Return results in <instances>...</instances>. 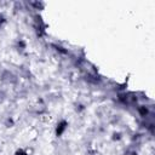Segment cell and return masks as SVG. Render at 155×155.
I'll list each match as a JSON object with an SVG mask.
<instances>
[{
    "mask_svg": "<svg viewBox=\"0 0 155 155\" xmlns=\"http://www.w3.org/2000/svg\"><path fill=\"white\" fill-rule=\"evenodd\" d=\"M1 80L4 82H7V84H13V82H16V76L10 71H5L1 76Z\"/></svg>",
    "mask_w": 155,
    "mask_h": 155,
    "instance_id": "1",
    "label": "cell"
},
{
    "mask_svg": "<svg viewBox=\"0 0 155 155\" xmlns=\"http://www.w3.org/2000/svg\"><path fill=\"white\" fill-rule=\"evenodd\" d=\"M67 122L65 121H61L58 125H57V131H56V133H57V136H61L63 132H64V130L67 128Z\"/></svg>",
    "mask_w": 155,
    "mask_h": 155,
    "instance_id": "2",
    "label": "cell"
},
{
    "mask_svg": "<svg viewBox=\"0 0 155 155\" xmlns=\"http://www.w3.org/2000/svg\"><path fill=\"white\" fill-rule=\"evenodd\" d=\"M16 155H28V154H27L24 150L21 149V150H17V151H16Z\"/></svg>",
    "mask_w": 155,
    "mask_h": 155,
    "instance_id": "3",
    "label": "cell"
},
{
    "mask_svg": "<svg viewBox=\"0 0 155 155\" xmlns=\"http://www.w3.org/2000/svg\"><path fill=\"white\" fill-rule=\"evenodd\" d=\"M5 99V94H4V92L2 91H0V103H2V101Z\"/></svg>",
    "mask_w": 155,
    "mask_h": 155,
    "instance_id": "4",
    "label": "cell"
},
{
    "mask_svg": "<svg viewBox=\"0 0 155 155\" xmlns=\"http://www.w3.org/2000/svg\"><path fill=\"white\" fill-rule=\"evenodd\" d=\"M38 22H39L40 24H42V22H41V19H40V18H39V21H38ZM36 28H38V29H40V30H44V29H42V27H41V25H39V24H38V27H36Z\"/></svg>",
    "mask_w": 155,
    "mask_h": 155,
    "instance_id": "5",
    "label": "cell"
}]
</instances>
